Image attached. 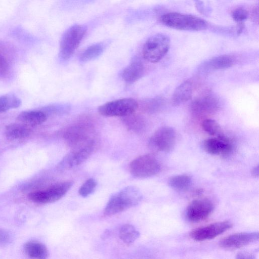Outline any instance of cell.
<instances>
[{
	"label": "cell",
	"instance_id": "obj_1",
	"mask_svg": "<svg viewBox=\"0 0 259 259\" xmlns=\"http://www.w3.org/2000/svg\"><path fill=\"white\" fill-rule=\"evenodd\" d=\"M67 144L75 149L87 146H96V132L94 123L88 116L79 118L62 132Z\"/></svg>",
	"mask_w": 259,
	"mask_h": 259
},
{
	"label": "cell",
	"instance_id": "obj_2",
	"mask_svg": "<svg viewBox=\"0 0 259 259\" xmlns=\"http://www.w3.org/2000/svg\"><path fill=\"white\" fill-rule=\"evenodd\" d=\"M142 199L140 190L135 187H126L111 196L104 209L107 216L114 215L138 205Z\"/></svg>",
	"mask_w": 259,
	"mask_h": 259
},
{
	"label": "cell",
	"instance_id": "obj_3",
	"mask_svg": "<svg viewBox=\"0 0 259 259\" xmlns=\"http://www.w3.org/2000/svg\"><path fill=\"white\" fill-rule=\"evenodd\" d=\"M160 20L167 27L181 30L200 31L207 26V23L200 18L177 12L165 14Z\"/></svg>",
	"mask_w": 259,
	"mask_h": 259
},
{
	"label": "cell",
	"instance_id": "obj_4",
	"mask_svg": "<svg viewBox=\"0 0 259 259\" xmlns=\"http://www.w3.org/2000/svg\"><path fill=\"white\" fill-rule=\"evenodd\" d=\"M170 47V39L165 34L158 33L150 37L145 42L142 54L148 62L157 63L167 54Z\"/></svg>",
	"mask_w": 259,
	"mask_h": 259
},
{
	"label": "cell",
	"instance_id": "obj_5",
	"mask_svg": "<svg viewBox=\"0 0 259 259\" xmlns=\"http://www.w3.org/2000/svg\"><path fill=\"white\" fill-rule=\"evenodd\" d=\"M87 31L84 25H74L63 34L60 44L59 56L63 61H67L73 54L83 39Z\"/></svg>",
	"mask_w": 259,
	"mask_h": 259
},
{
	"label": "cell",
	"instance_id": "obj_6",
	"mask_svg": "<svg viewBox=\"0 0 259 259\" xmlns=\"http://www.w3.org/2000/svg\"><path fill=\"white\" fill-rule=\"evenodd\" d=\"M138 102L133 98H125L108 102L98 108L99 113L107 117H123L135 113Z\"/></svg>",
	"mask_w": 259,
	"mask_h": 259
},
{
	"label": "cell",
	"instance_id": "obj_7",
	"mask_svg": "<svg viewBox=\"0 0 259 259\" xmlns=\"http://www.w3.org/2000/svg\"><path fill=\"white\" fill-rule=\"evenodd\" d=\"M129 169L131 174L135 177L146 178L159 173L161 170V165L154 156L145 154L131 161Z\"/></svg>",
	"mask_w": 259,
	"mask_h": 259
},
{
	"label": "cell",
	"instance_id": "obj_8",
	"mask_svg": "<svg viewBox=\"0 0 259 259\" xmlns=\"http://www.w3.org/2000/svg\"><path fill=\"white\" fill-rule=\"evenodd\" d=\"M72 181H65L56 183L47 189L31 192L29 199L37 203H48L58 201L63 197L73 185Z\"/></svg>",
	"mask_w": 259,
	"mask_h": 259
},
{
	"label": "cell",
	"instance_id": "obj_9",
	"mask_svg": "<svg viewBox=\"0 0 259 259\" xmlns=\"http://www.w3.org/2000/svg\"><path fill=\"white\" fill-rule=\"evenodd\" d=\"M177 139L175 130L169 126L158 128L149 139L148 145L152 150L168 152L174 147Z\"/></svg>",
	"mask_w": 259,
	"mask_h": 259
},
{
	"label": "cell",
	"instance_id": "obj_10",
	"mask_svg": "<svg viewBox=\"0 0 259 259\" xmlns=\"http://www.w3.org/2000/svg\"><path fill=\"white\" fill-rule=\"evenodd\" d=\"M232 226V224L227 221L213 223L193 230L190 235L197 241L209 240L226 232Z\"/></svg>",
	"mask_w": 259,
	"mask_h": 259
},
{
	"label": "cell",
	"instance_id": "obj_11",
	"mask_svg": "<svg viewBox=\"0 0 259 259\" xmlns=\"http://www.w3.org/2000/svg\"><path fill=\"white\" fill-rule=\"evenodd\" d=\"M203 148L210 154L223 157L230 155L234 149L232 142L224 134L205 140L203 142Z\"/></svg>",
	"mask_w": 259,
	"mask_h": 259
},
{
	"label": "cell",
	"instance_id": "obj_12",
	"mask_svg": "<svg viewBox=\"0 0 259 259\" xmlns=\"http://www.w3.org/2000/svg\"><path fill=\"white\" fill-rule=\"evenodd\" d=\"M214 205L207 199L192 201L187 209V217L192 222H199L206 219L212 212Z\"/></svg>",
	"mask_w": 259,
	"mask_h": 259
},
{
	"label": "cell",
	"instance_id": "obj_13",
	"mask_svg": "<svg viewBox=\"0 0 259 259\" xmlns=\"http://www.w3.org/2000/svg\"><path fill=\"white\" fill-rule=\"evenodd\" d=\"M217 99L211 95L202 96L194 100L191 105L192 114L202 117L214 113L219 108Z\"/></svg>",
	"mask_w": 259,
	"mask_h": 259
},
{
	"label": "cell",
	"instance_id": "obj_14",
	"mask_svg": "<svg viewBox=\"0 0 259 259\" xmlns=\"http://www.w3.org/2000/svg\"><path fill=\"white\" fill-rule=\"evenodd\" d=\"M258 240V232L237 233L223 238L220 242V245L223 248L234 249L250 244Z\"/></svg>",
	"mask_w": 259,
	"mask_h": 259
},
{
	"label": "cell",
	"instance_id": "obj_15",
	"mask_svg": "<svg viewBox=\"0 0 259 259\" xmlns=\"http://www.w3.org/2000/svg\"><path fill=\"white\" fill-rule=\"evenodd\" d=\"M95 147L91 146L72 149L60 162L59 168L67 169L81 164L90 156Z\"/></svg>",
	"mask_w": 259,
	"mask_h": 259
},
{
	"label": "cell",
	"instance_id": "obj_16",
	"mask_svg": "<svg viewBox=\"0 0 259 259\" xmlns=\"http://www.w3.org/2000/svg\"><path fill=\"white\" fill-rule=\"evenodd\" d=\"M144 71L145 67L143 62L136 57L122 70L121 77L126 82L133 83L143 76Z\"/></svg>",
	"mask_w": 259,
	"mask_h": 259
},
{
	"label": "cell",
	"instance_id": "obj_17",
	"mask_svg": "<svg viewBox=\"0 0 259 259\" xmlns=\"http://www.w3.org/2000/svg\"><path fill=\"white\" fill-rule=\"evenodd\" d=\"M194 89L195 82L192 78L182 82L174 92L172 96V104L175 106L180 105L190 100Z\"/></svg>",
	"mask_w": 259,
	"mask_h": 259
},
{
	"label": "cell",
	"instance_id": "obj_18",
	"mask_svg": "<svg viewBox=\"0 0 259 259\" xmlns=\"http://www.w3.org/2000/svg\"><path fill=\"white\" fill-rule=\"evenodd\" d=\"M47 119L46 113L40 110L25 111L21 112L17 119L26 125L36 126L43 123Z\"/></svg>",
	"mask_w": 259,
	"mask_h": 259
},
{
	"label": "cell",
	"instance_id": "obj_19",
	"mask_svg": "<svg viewBox=\"0 0 259 259\" xmlns=\"http://www.w3.org/2000/svg\"><path fill=\"white\" fill-rule=\"evenodd\" d=\"M121 119L126 128L135 134H142L146 128V120L140 115L134 113L122 117Z\"/></svg>",
	"mask_w": 259,
	"mask_h": 259
},
{
	"label": "cell",
	"instance_id": "obj_20",
	"mask_svg": "<svg viewBox=\"0 0 259 259\" xmlns=\"http://www.w3.org/2000/svg\"><path fill=\"white\" fill-rule=\"evenodd\" d=\"M25 254L30 258L45 259L48 257L49 251L46 246L41 243L30 241L24 245Z\"/></svg>",
	"mask_w": 259,
	"mask_h": 259
},
{
	"label": "cell",
	"instance_id": "obj_21",
	"mask_svg": "<svg viewBox=\"0 0 259 259\" xmlns=\"http://www.w3.org/2000/svg\"><path fill=\"white\" fill-rule=\"evenodd\" d=\"M5 134L8 139L15 140L27 138L30 135V131L23 123H13L6 126Z\"/></svg>",
	"mask_w": 259,
	"mask_h": 259
},
{
	"label": "cell",
	"instance_id": "obj_22",
	"mask_svg": "<svg viewBox=\"0 0 259 259\" xmlns=\"http://www.w3.org/2000/svg\"><path fill=\"white\" fill-rule=\"evenodd\" d=\"M234 63L233 57L223 55L214 57L208 60L205 64V67L210 70L224 69L231 67Z\"/></svg>",
	"mask_w": 259,
	"mask_h": 259
},
{
	"label": "cell",
	"instance_id": "obj_23",
	"mask_svg": "<svg viewBox=\"0 0 259 259\" xmlns=\"http://www.w3.org/2000/svg\"><path fill=\"white\" fill-rule=\"evenodd\" d=\"M104 49L105 46L103 44L98 43L92 45L81 53L79 57V61L82 63L92 61L100 56Z\"/></svg>",
	"mask_w": 259,
	"mask_h": 259
},
{
	"label": "cell",
	"instance_id": "obj_24",
	"mask_svg": "<svg viewBox=\"0 0 259 259\" xmlns=\"http://www.w3.org/2000/svg\"><path fill=\"white\" fill-rule=\"evenodd\" d=\"M192 178L187 175H180L171 177L168 181L169 186L173 189L182 191L187 190L192 184Z\"/></svg>",
	"mask_w": 259,
	"mask_h": 259
},
{
	"label": "cell",
	"instance_id": "obj_25",
	"mask_svg": "<svg viewBox=\"0 0 259 259\" xmlns=\"http://www.w3.org/2000/svg\"><path fill=\"white\" fill-rule=\"evenodd\" d=\"M119 235L120 239L123 242L130 244L134 242L138 238L140 233L134 226L125 224L121 227Z\"/></svg>",
	"mask_w": 259,
	"mask_h": 259
},
{
	"label": "cell",
	"instance_id": "obj_26",
	"mask_svg": "<svg viewBox=\"0 0 259 259\" xmlns=\"http://www.w3.org/2000/svg\"><path fill=\"white\" fill-rule=\"evenodd\" d=\"M21 104L20 99L15 95H3L0 97V113L18 108Z\"/></svg>",
	"mask_w": 259,
	"mask_h": 259
},
{
	"label": "cell",
	"instance_id": "obj_27",
	"mask_svg": "<svg viewBox=\"0 0 259 259\" xmlns=\"http://www.w3.org/2000/svg\"><path fill=\"white\" fill-rule=\"evenodd\" d=\"M163 104L161 98H154L146 99L140 105L141 110L147 113H153L157 112Z\"/></svg>",
	"mask_w": 259,
	"mask_h": 259
},
{
	"label": "cell",
	"instance_id": "obj_28",
	"mask_svg": "<svg viewBox=\"0 0 259 259\" xmlns=\"http://www.w3.org/2000/svg\"><path fill=\"white\" fill-rule=\"evenodd\" d=\"M203 130L211 136L218 137L224 134L220 124L214 120L206 118L202 122Z\"/></svg>",
	"mask_w": 259,
	"mask_h": 259
},
{
	"label": "cell",
	"instance_id": "obj_29",
	"mask_svg": "<svg viewBox=\"0 0 259 259\" xmlns=\"http://www.w3.org/2000/svg\"><path fill=\"white\" fill-rule=\"evenodd\" d=\"M97 185L95 179H89L80 187L78 191L79 195L83 197H87L94 191Z\"/></svg>",
	"mask_w": 259,
	"mask_h": 259
},
{
	"label": "cell",
	"instance_id": "obj_30",
	"mask_svg": "<svg viewBox=\"0 0 259 259\" xmlns=\"http://www.w3.org/2000/svg\"><path fill=\"white\" fill-rule=\"evenodd\" d=\"M248 15V12L243 8H237L234 10L232 15L233 20L238 23H242L245 21Z\"/></svg>",
	"mask_w": 259,
	"mask_h": 259
},
{
	"label": "cell",
	"instance_id": "obj_31",
	"mask_svg": "<svg viewBox=\"0 0 259 259\" xmlns=\"http://www.w3.org/2000/svg\"><path fill=\"white\" fill-rule=\"evenodd\" d=\"M12 240L11 234L4 229L0 228V247L9 245Z\"/></svg>",
	"mask_w": 259,
	"mask_h": 259
},
{
	"label": "cell",
	"instance_id": "obj_32",
	"mask_svg": "<svg viewBox=\"0 0 259 259\" xmlns=\"http://www.w3.org/2000/svg\"><path fill=\"white\" fill-rule=\"evenodd\" d=\"M9 71V64L6 58L0 54V77L7 75Z\"/></svg>",
	"mask_w": 259,
	"mask_h": 259
},
{
	"label": "cell",
	"instance_id": "obj_33",
	"mask_svg": "<svg viewBox=\"0 0 259 259\" xmlns=\"http://www.w3.org/2000/svg\"><path fill=\"white\" fill-rule=\"evenodd\" d=\"M252 174L255 177H257L258 176V165L255 166L252 170Z\"/></svg>",
	"mask_w": 259,
	"mask_h": 259
}]
</instances>
